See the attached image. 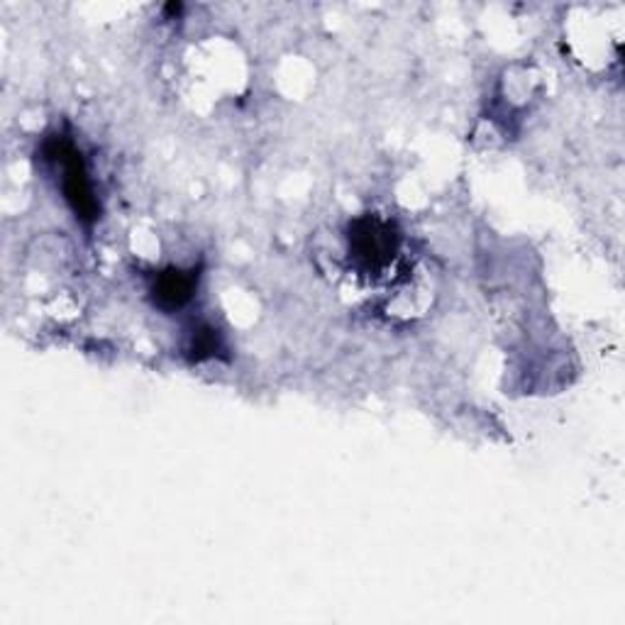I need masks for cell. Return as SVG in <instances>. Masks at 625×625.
Segmentation results:
<instances>
[{"label": "cell", "instance_id": "6da1fadb", "mask_svg": "<svg viewBox=\"0 0 625 625\" xmlns=\"http://www.w3.org/2000/svg\"><path fill=\"white\" fill-rule=\"evenodd\" d=\"M52 160L57 162L59 172H62L64 198L69 201V206L74 208L76 218L93 223L95 218H99V203H95L89 170H86V164H83L81 152L71 142L62 140L54 144Z\"/></svg>", "mask_w": 625, "mask_h": 625}, {"label": "cell", "instance_id": "7a4b0ae2", "mask_svg": "<svg viewBox=\"0 0 625 625\" xmlns=\"http://www.w3.org/2000/svg\"><path fill=\"white\" fill-rule=\"evenodd\" d=\"M350 245L355 247V257L362 259L367 267H379L393 252L391 227L377 218L357 221L350 233Z\"/></svg>", "mask_w": 625, "mask_h": 625}, {"label": "cell", "instance_id": "3957f363", "mask_svg": "<svg viewBox=\"0 0 625 625\" xmlns=\"http://www.w3.org/2000/svg\"><path fill=\"white\" fill-rule=\"evenodd\" d=\"M198 274L196 271H182V269H170L156 276L152 286L154 304L164 310H174L186 306L191 296L196 291Z\"/></svg>", "mask_w": 625, "mask_h": 625}, {"label": "cell", "instance_id": "277c9868", "mask_svg": "<svg viewBox=\"0 0 625 625\" xmlns=\"http://www.w3.org/2000/svg\"><path fill=\"white\" fill-rule=\"evenodd\" d=\"M215 350H218V335H213V330H203V332L196 335V338H194V355H196V359L208 357Z\"/></svg>", "mask_w": 625, "mask_h": 625}]
</instances>
